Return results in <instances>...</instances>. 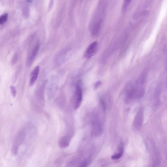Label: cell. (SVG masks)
<instances>
[{
	"instance_id": "2e32d148",
	"label": "cell",
	"mask_w": 167,
	"mask_h": 167,
	"mask_svg": "<svg viewBox=\"0 0 167 167\" xmlns=\"http://www.w3.org/2000/svg\"><path fill=\"white\" fill-rule=\"evenodd\" d=\"M100 101L101 104L102 105L104 110H105L106 109V105L104 100L102 98L100 97Z\"/></svg>"
},
{
	"instance_id": "277c9868",
	"label": "cell",
	"mask_w": 167,
	"mask_h": 167,
	"mask_svg": "<svg viewBox=\"0 0 167 167\" xmlns=\"http://www.w3.org/2000/svg\"><path fill=\"white\" fill-rule=\"evenodd\" d=\"M143 122V111L141 109L137 113L133 122V126L136 129L139 130L142 126Z\"/></svg>"
},
{
	"instance_id": "9a60e30c",
	"label": "cell",
	"mask_w": 167,
	"mask_h": 167,
	"mask_svg": "<svg viewBox=\"0 0 167 167\" xmlns=\"http://www.w3.org/2000/svg\"><path fill=\"white\" fill-rule=\"evenodd\" d=\"M10 90L12 95L14 97H15L16 94V89L13 86L10 87Z\"/></svg>"
},
{
	"instance_id": "30bf717a",
	"label": "cell",
	"mask_w": 167,
	"mask_h": 167,
	"mask_svg": "<svg viewBox=\"0 0 167 167\" xmlns=\"http://www.w3.org/2000/svg\"><path fill=\"white\" fill-rule=\"evenodd\" d=\"M79 159L77 157H75L71 159L67 163L68 166H75V165H79V166L81 163Z\"/></svg>"
},
{
	"instance_id": "ac0fdd59",
	"label": "cell",
	"mask_w": 167,
	"mask_h": 167,
	"mask_svg": "<svg viewBox=\"0 0 167 167\" xmlns=\"http://www.w3.org/2000/svg\"><path fill=\"white\" fill-rule=\"evenodd\" d=\"M54 0H50V4L49 6V10L50 11L52 8Z\"/></svg>"
},
{
	"instance_id": "3957f363",
	"label": "cell",
	"mask_w": 167,
	"mask_h": 167,
	"mask_svg": "<svg viewBox=\"0 0 167 167\" xmlns=\"http://www.w3.org/2000/svg\"><path fill=\"white\" fill-rule=\"evenodd\" d=\"M98 49V44L96 41L93 42L89 45L86 50L84 57L87 59H90L96 54Z\"/></svg>"
},
{
	"instance_id": "8fae6325",
	"label": "cell",
	"mask_w": 167,
	"mask_h": 167,
	"mask_svg": "<svg viewBox=\"0 0 167 167\" xmlns=\"http://www.w3.org/2000/svg\"><path fill=\"white\" fill-rule=\"evenodd\" d=\"M132 1V0H124L122 9V12L124 13L126 11Z\"/></svg>"
},
{
	"instance_id": "5b68a950",
	"label": "cell",
	"mask_w": 167,
	"mask_h": 167,
	"mask_svg": "<svg viewBox=\"0 0 167 167\" xmlns=\"http://www.w3.org/2000/svg\"><path fill=\"white\" fill-rule=\"evenodd\" d=\"M103 130L102 124L98 119H95L92 123V135L95 136H100L102 133Z\"/></svg>"
},
{
	"instance_id": "4fadbf2b",
	"label": "cell",
	"mask_w": 167,
	"mask_h": 167,
	"mask_svg": "<svg viewBox=\"0 0 167 167\" xmlns=\"http://www.w3.org/2000/svg\"><path fill=\"white\" fill-rule=\"evenodd\" d=\"M8 17L7 13H5L0 16V25H3L7 22Z\"/></svg>"
},
{
	"instance_id": "7a4b0ae2",
	"label": "cell",
	"mask_w": 167,
	"mask_h": 167,
	"mask_svg": "<svg viewBox=\"0 0 167 167\" xmlns=\"http://www.w3.org/2000/svg\"><path fill=\"white\" fill-rule=\"evenodd\" d=\"M82 97L83 93L82 88L79 85L77 84L76 87L75 98L74 105L75 110H76L79 108L82 103Z\"/></svg>"
},
{
	"instance_id": "52a82bcc",
	"label": "cell",
	"mask_w": 167,
	"mask_h": 167,
	"mask_svg": "<svg viewBox=\"0 0 167 167\" xmlns=\"http://www.w3.org/2000/svg\"><path fill=\"white\" fill-rule=\"evenodd\" d=\"M40 45L39 43H37L33 47L28 59L27 63L29 65H30L32 64L36 57Z\"/></svg>"
},
{
	"instance_id": "8992f818",
	"label": "cell",
	"mask_w": 167,
	"mask_h": 167,
	"mask_svg": "<svg viewBox=\"0 0 167 167\" xmlns=\"http://www.w3.org/2000/svg\"><path fill=\"white\" fill-rule=\"evenodd\" d=\"M71 139V137L69 135L62 136L58 140V146L62 148L68 147L70 145Z\"/></svg>"
},
{
	"instance_id": "6da1fadb",
	"label": "cell",
	"mask_w": 167,
	"mask_h": 167,
	"mask_svg": "<svg viewBox=\"0 0 167 167\" xmlns=\"http://www.w3.org/2000/svg\"><path fill=\"white\" fill-rule=\"evenodd\" d=\"M145 82L139 79L135 83H128L125 88L126 101L138 99L143 96Z\"/></svg>"
},
{
	"instance_id": "7c38bea8",
	"label": "cell",
	"mask_w": 167,
	"mask_h": 167,
	"mask_svg": "<svg viewBox=\"0 0 167 167\" xmlns=\"http://www.w3.org/2000/svg\"><path fill=\"white\" fill-rule=\"evenodd\" d=\"M119 149H120V152L112 156L111 157L112 159L113 160H118L120 159L122 157L124 152L123 148L121 147V148Z\"/></svg>"
},
{
	"instance_id": "9c48e42d",
	"label": "cell",
	"mask_w": 167,
	"mask_h": 167,
	"mask_svg": "<svg viewBox=\"0 0 167 167\" xmlns=\"http://www.w3.org/2000/svg\"><path fill=\"white\" fill-rule=\"evenodd\" d=\"M40 72V67H36L32 70L30 75V79L29 81V85L32 86L37 81Z\"/></svg>"
},
{
	"instance_id": "ba28073f",
	"label": "cell",
	"mask_w": 167,
	"mask_h": 167,
	"mask_svg": "<svg viewBox=\"0 0 167 167\" xmlns=\"http://www.w3.org/2000/svg\"><path fill=\"white\" fill-rule=\"evenodd\" d=\"M102 20L100 19L95 23L91 29V34L94 37H97L99 35L102 26Z\"/></svg>"
},
{
	"instance_id": "5bb4252c",
	"label": "cell",
	"mask_w": 167,
	"mask_h": 167,
	"mask_svg": "<svg viewBox=\"0 0 167 167\" xmlns=\"http://www.w3.org/2000/svg\"><path fill=\"white\" fill-rule=\"evenodd\" d=\"M19 59V55L16 53L13 57L12 60V63L15 64L17 62Z\"/></svg>"
},
{
	"instance_id": "e0dca14e",
	"label": "cell",
	"mask_w": 167,
	"mask_h": 167,
	"mask_svg": "<svg viewBox=\"0 0 167 167\" xmlns=\"http://www.w3.org/2000/svg\"><path fill=\"white\" fill-rule=\"evenodd\" d=\"M102 84V82L99 81L95 83L94 85V88L95 89L98 88Z\"/></svg>"
}]
</instances>
